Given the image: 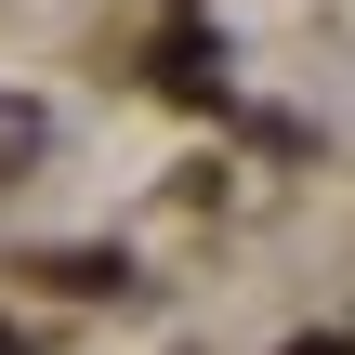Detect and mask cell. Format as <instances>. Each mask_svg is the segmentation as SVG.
<instances>
[{"label":"cell","instance_id":"3957f363","mask_svg":"<svg viewBox=\"0 0 355 355\" xmlns=\"http://www.w3.org/2000/svg\"><path fill=\"white\" fill-rule=\"evenodd\" d=\"M0 355H13V343H0Z\"/></svg>","mask_w":355,"mask_h":355},{"label":"cell","instance_id":"7a4b0ae2","mask_svg":"<svg viewBox=\"0 0 355 355\" xmlns=\"http://www.w3.org/2000/svg\"><path fill=\"white\" fill-rule=\"evenodd\" d=\"M290 355H343V343H290Z\"/></svg>","mask_w":355,"mask_h":355},{"label":"cell","instance_id":"6da1fadb","mask_svg":"<svg viewBox=\"0 0 355 355\" xmlns=\"http://www.w3.org/2000/svg\"><path fill=\"white\" fill-rule=\"evenodd\" d=\"M158 92L211 105V92H224V40H211V26H171V40H158Z\"/></svg>","mask_w":355,"mask_h":355}]
</instances>
